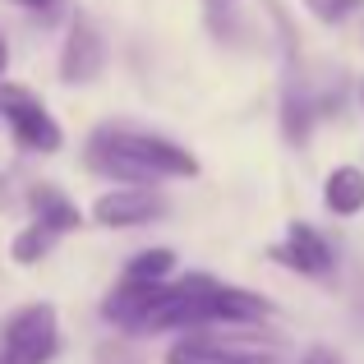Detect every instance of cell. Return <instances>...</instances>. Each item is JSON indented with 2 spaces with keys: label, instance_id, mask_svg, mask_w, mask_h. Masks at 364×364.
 Listing matches in <instances>:
<instances>
[{
  "label": "cell",
  "instance_id": "obj_1",
  "mask_svg": "<svg viewBox=\"0 0 364 364\" xmlns=\"http://www.w3.org/2000/svg\"><path fill=\"white\" fill-rule=\"evenodd\" d=\"M83 161H88L92 176L116 180V185H129V189H157L161 180L198 176V157L185 143L152 129H134V124H97L88 134Z\"/></svg>",
  "mask_w": 364,
  "mask_h": 364
},
{
  "label": "cell",
  "instance_id": "obj_2",
  "mask_svg": "<svg viewBox=\"0 0 364 364\" xmlns=\"http://www.w3.org/2000/svg\"><path fill=\"white\" fill-rule=\"evenodd\" d=\"M60 350V314L37 300L0 323V364H51Z\"/></svg>",
  "mask_w": 364,
  "mask_h": 364
},
{
  "label": "cell",
  "instance_id": "obj_3",
  "mask_svg": "<svg viewBox=\"0 0 364 364\" xmlns=\"http://www.w3.org/2000/svg\"><path fill=\"white\" fill-rule=\"evenodd\" d=\"M0 120L9 124V134H14V143L23 152H60L65 148V129L60 120L46 111V102L37 97L33 88H23V83H0Z\"/></svg>",
  "mask_w": 364,
  "mask_h": 364
},
{
  "label": "cell",
  "instance_id": "obj_4",
  "mask_svg": "<svg viewBox=\"0 0 364 364\" xmlns=\"http://www.w3.org/2000/svg\"><path fill=\"white\" fill-rule=\"evenodd\" d=\"M171 282H129L124 277L120 286H111L107 300H102V318L116 332H129V337H148L152 318H157L161 300H166Z\"/></svg>",
  "mask_w": 364,
  "mask_h": 364
},
{
  "label": "cell",
  "instance_id": "obj_5",
  "mask_svg": "<svg viewBox=\"0 0 364 364\" xmlns=\"http://www.w3.org/2000/svg\"><path fill=\"white\" fill-rule=\"evenodd\" d=\"M171 213L166 194L161 189H107V194L92 198V222L107 226V231H134V226H152Z\"/></svg>",
  "mask_w": 364,
  "mask_h": 364
},
{
  "label": "cell",
  "instance_id": "obj_6",
  "mask_svg": "<svg viewBox=\"0 0 364 364\" xmlns=\"http://www.w3.org/2000/svg\"><path fill=\"white\" fill-rule=\"evenodd\" d=\"M267 254H272V263L291 267V272H300V277H314V282L337 272V249H332V240L309 222H291L286 226V240L272 245Z\"/></svg>",
  "mask_w": 364,
  "mask_h": 364
},
{
  "label": "cell",
  "instance_id": "obj_7",
  "mask_svg": "<svg viewBox=\"0 0 364 364\" xmlns=\"http://www.w3.org/2000/svg\"><path fill=\"white\" fill-rule=\"evenodd\" d=\"M107 70V37L97 33L88 14H79L65 33V46H60V83H92L97 74Z\"/></svg>",
  "mask_w": 364,
  "mask_h": 364
},
{
  "label": "cell",
  "instance_id": "obj_8",
  "mask_svg": "<svg viewBox=\"0 0 364 364\" xmlns=\"http://www.w3.org/2000/svg\"><path fill=\"white\" fill-rule=\"evenodd\" d=\"M161 364H277L272 355L263 350H245L235 341H222V337H203V332H189V337L171 341Z\"/></svg>",
  "mask_w": 364,
  "mask_h": 364
},
{
  "label": "cell",
  "instance_id": "obj_9",
  "mask_svg": "<svg viewBox=\"0 0 364 364\" xmlns=\"http://www.w3.org/2000/svg\"><path fill=\"white\" fill-rule=\"evenodd\" d=\"M28 208H33V222L46 226L51 235H70V231L83 226V208L74 203L60 185H51V180H42V185L28 189Z\"/></svg>",
  "mask_w": 364,
  "mask_h": 364
},
{
  "label": "cell",
  "instance_id": "obj_10",
  "mask_svg": "<svg viewBox=\"0 0 364 364\" xmlns=\"http://www.w3.org/2000/svg\"><path fill=\"white\" fill-rule=\"evenodd\" d=\"M272 318V304L258 291H245V286L217 282L213 295V323H226V328H258V323Z\"/></svg>",
  "mask_w": 364,
  "mask_h": 364
},
{
  "label": "cell",
  "instance_id": "obj_11",
  "mask_svg": "<svg viewBox=\"0 0 364 364\" xmlns=\"http://www.w3.org/2000/svg\"><path fill=\"white\" fill-rule=\"evenodd\" d=\"M314 120H318V97H314V92L291 74L286 88H282V134H286V143L304 148V143H309Z\"/></svg>",
  "mask_w": 364,
  "mask_h": 364
},
{
  "label": "cell",
  "instance_id": "obj_12",
  "mask_svg": "<svg viewBox=\"0 0 364 364\" xmlns=\"http://www.w3.org/2000/svg\"><path fill=\"white\" fill-rule=\"evenodd\" d=\"M323 208L332 217H355L364 213V171L360 166H332L323 180Z\"/></svg>",
  "mask_w": 364,
  "mask_h": 364
},
{
  "label": "cell",
  "instance_id": "obj_13",
  "mask_svg": "<svg viewBox=\"0 0 364 364\" xmlns=\"http://www.w3.org/2000/svg\"><path fill=\"white\" fill-rule=\"evenodd\" d=\"M171 272H176V249H166V245L134 254L129 267H124L129 282H171Z\"/></svg>",
  "mask_w": 364,
  "mask_h": 364
},
{
  "label": "cell",
  "instance_id": "obj_14",
  "mask_svg": "<svg viewBox=\"0 0 364 364\" xmlns=\"http://www.w3.org/2000/svg\"><path fill=\"white\" fill-rule=\"evenodd\" d=\"M55 240H60V235H51L46 226L28 222L23 231L14 235V245H9V258H14L18 267H33V263H42V258H46V254L55 249Z\"/></svg>",
  "mask_w": 364,
  "mask_h": 364
},
{
  "label": "cell",
  "instance_id": "obj_15",
  "mask_svg": "<svg viewBox=\"0 0 364 364\" xmlns=\"http://www.w3.org/2000/svg\"><path fill=\"white\" fill-rule=\"evenodd\" d=\"M304 9H309V14L318 18V23L337 28V23H346L350 14H360L364 0H304Z\"/></svg>",
  "mask_w": 364,
  "mask_h": 364
},
{
  "label": "cell",
  "instance_id": "obj_16",
  "mask_svg": "<svg viewBox=\"0 0 364 364\" xmlns=\"http://www.w3.org/2000/svg\"><path fill=\"white\" fill-rule=\"evenodd\" d=\"M235 9H240V0H203V18L213 33H226L235 18Z\"/></svg>",
  "mask_w": 364,
  "mask_h": 364
},
{
  "label": "cell",
  "instance_id": "obj_17",
  "mask_svg": "<svg viewBox=\"0 0 364 364\" xmlns=\"http://www.w3.org/2000/svg\"><path fill=\"white\" fill-rule=\"evenodd\" d=\"M300 364H341V355H337L332 346H314V350H304Z\"/></svg>",
  "mask_w": 364,
  "mask_h": 364
},
{
  "label": "cell",
  "instance_id": "obj_18",
  "mask_svg": "<svg viewBox=\"0 0 364 364\" xmlns=\"http://www.w3.org/2000/svg\"><path fill=\"white\" fill-rule=\"evenodd\" d=\"M5 74H9V37L0 33V83H5Z\"/></svg>",
  "mask_w": 364,
  "mask_h": 364
},
{
  "label": "cell",
  "instance_id": "obj_19",
  "mask_svg": "<svg viewBox=\"0 0 364 364\" xmlns=\"http://www.w3.org/2000/svg\"><path fill=\"white\" fill-rule=\"evenodd\" d=\"M14 5H23V9H51L55 0H14Z\"/></svg>",
  "mask_w": 364,
  "mask_h": 364
},
{
  "label": "cell",
  "instance_id": "obj_20",
  "mask_svg": "<svg viewBox=\"0 0 364 364\" xmlns=\"http://www.w3.org/2000/svg\"><path fill=\"white\" fill-rule=\"evenodd\" d=\"M360 102H364V79H360Z\"/></svg>",
  "mask_w": 364,
  "mask_h": 364
},
{
  "label": "cell",
  "instance_id": "obj_21",
  "mask_svg": "<svg viewBox=\"0 0 364 364\" xmlns=\"http://www.w3.org/2000/svg\"><path fill=\"white\" fill-rule=\"evenodd\" d=\"M360 37H364V28H360Z\"/></svg>",
  "mask_w": 364,
  "mask_h": 364
}]
</instances>
